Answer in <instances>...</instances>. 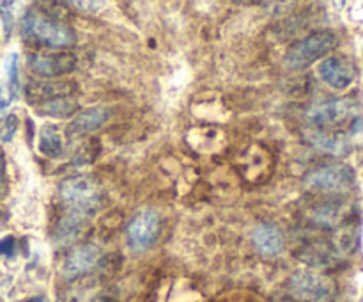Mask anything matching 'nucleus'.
<instances>
[{
    "label": "nucleus",
    "instance_id": "f257e3e1",
    "mask_svg": "<svg viewBox=\"0 0 363 302\" xmlns=\"http://www.w3.org/2000/svg\"><path fill=\"white\" fill-rule=\"evenodd\" d=\"M21 36L25 39H34L48 48H64L74 43L73 28L52 20L46 14L30 9L21 20Z\"/></svg>",
    "mask_w": 363,
    "mask_h": 302
},
{
    "label": "nucleus",
    "instance_id": "f03ea898",
    "mask_svg": "<svg viewBox=\"0 0 363 302\" xmlns=\"http://www.w3.org/2000/svg\"><path fill=\"white\" fill-rule=\"evenodd\" d=\"M337 45H339V38H337L335 32H312L307 38L293 43V45L287 48L286 57H284V64H286L289 70H303V68L311 66L312 63L321 59L323 55L332 52L333 48H337Z\"/></svg>",
    "mask_w": 363,
    "mask_h": 302
},
{
    "label": "nucleus",
    "instance_id": "7ed1b4c3",
    "mask_svg": "<svg viewBox=\"0 0 363 302\" xmlns=\"http://www.w3.org/2000/svg\"><path fill=\"white\" fill-rule=\"evenodd\" d=\"M357 180V173L347 163H332V166L319 167L305 176V187L315 192H337L350 190Z\"/></svg>",
    "mask_w": 363,
    "mask_h": 302
},
{
    "label": "nucleus",
    "instance_id": "20e7f679",
    "mask_svg": "<svg viewBox=\"0 0 363 302\" xmlns=\"http://www.w3.org/2000/svg\"><path fill=\"white\" fill-rule=\"evenodd\" d=\"M60 198L73 210H85V212L94 213L99 206L101 190L92 178L74 176L60 183Z\"/></svg>",
    "mask_w": 363,
    "mask_h": 302
},
{
    "label": "nucleus",
    "instance_id": "39448f33",
    "mask_svg": "<svg viewBox=\"0 0 363 302\" xmlns=\"http://www.w3.org/2000/svg\"><path fill=\"white\" fill-rule=\"evenodd\" d=\"M160 215L152 208L140 210L133 219L130 220L126 230L128 245L131 251L142 252L151 247L160 234Z\"/></svg>",
    "mask_w": 363,
    "mask_h": 302
},
{
    "label": "nucleus",
    "instance_id": "423d86ee",
    "mask_svg": "<svg viewBox=\"0 0 363 302\" xmlns=\"http://www.w3.org/2000/svg\"><path fill=\"white\" fill-rule=\"evenodd\" d=\"M294 295L305 301H323L333 293V281L312 270H296L289 279Z\"/></svg>",
    "mask_w": 363,
    "mask_h": 302
},
{
    "label": "nucleus",
    "instance_id": "0eeeda50",
    "mask_svg": "<svg viewBox=\"0 0 363 302\" xmlns=\"http://www.w3.org/2000/svg\"><path fill=\"white\" fill-rule=\"evenodd\" d=\"M357 102L353 98H337L311 107L307 119L315 126H335L353 116Z\"/></svg>",
    "mask_w": 363,
    "mask_h": 302
},
{
    "label": "nucleus",
    "instance_id": "6e6552de",
    "mask_svg": "<svg viewBox=\"0 0 363 302\" xmlns=\"http://www.w3.org/2000/svg\"><path fill=\"white\" fill-rule=\"evenodd\" d=\"M101 259V249L94 244H82L69 252L62 263V276L66 279H77L94 269Z\"/></svg>",
    "mask_w": 363,
    "mask_h": 302
},
{
    "label": "nucleus",
    "instance_id": "1a4fd4ad",
    "mask_svg": "<svg viewBox=\"0 0 363 302\" xmlns=\"http://www.w3.org/2000/svg\"><path fill=\"white\" fill-rule=\"evenodd\" d=\"M28 66L39 77H60L77 66V57L73 53H55V55H45V53H32L28 57Z\"/></svg>",
    "mask_w": 363,
    "mask_h": 302
},
{
    "label": "nucleus",
    "instance_id": "9d476101",
    "mask_svg": "<svg viewBox=\"0 0 363 302\" xmlns=\"http://www.w3.org/2000/svg\"><path fill=\"white\" fill-rule=\"evenodd\" d=\"M319 75L330 87L342 91L353 84L357 70H354L353 63H350L344 57H328L319 66Z\"/></svg>",
    "mask_w": 363,
    "mask_h": 302
},
{
    "label": "nucleus",
    "instance_id": "9b49d317",
    "mask_svg": "<svg viewBox=\"0 0 363 302\" xmlns=\"http://www.w3.org/2000/svg\"><path fill=\"white\" fill-rule=\"evenodd\" d=\"M92 212H85V210H69V213L62 217L59 220L55 227V233H53V240L57 245H69L74 240L82 237L85 233L89 226V220H91Z\"/></svg>",
    "mask_w": 363,
    "mask_h": 302
},
{
    "label": "nucleus",
    "instance_id": "f8f14e48",
    "mask_svg": "<svg viewBox=\"0 0 363 302\" xmlns=\"http://www.w3.org/2000/svg\"><path fill=\"white\" fill-rule=\"evenodd\" d=\"M108 117V110L105 107H91L87 110H82L77 117L69 121L66 128V135L69 139H80L87 134L98 130Z\"/></svg>",
    "mask_w": 363,
    "mask_h": 302
},
{
    "label": "nucleus",
    "instance_id": "ddd939ff",
    "mask_svg": "<svg viewBox=\"0 0 363 302\" xmlns=\"http://www.w3.org/2000/svg\"><path fill=\"white\" fill-rule=\"evenodd\" d=\"M71 91H74V84H69V82L39 80L27 85V99L30 103L39 102V105H41V103L52 102L57 98H67Z\"/></svg>",
    "mask_w": 363,
    "mask_h": 302
},
{
    "label": "nucleus",
    "instance_id": "4468645a",
    "mask_svg": "<svg viewBox=\"0 0 363 302\" xmlns=\"http://www.w3.org/2000/svg\"><path fill=\"white\" fill-rule=\"evenodd\" d=\"M255 249L264 256H277L284 249V234L273 224H259L252 231Z\"/></svg>",
    "mask_w": 363,
    "mask_h": 302
},
{
    "label": "nucleus",
    "instance_id": "2eb2a0df",
    "mask_svg": "<svg viewBox=\"0 0 363 302\" xmlns=\"http://www.w3.org/2000/svg\"><path fill=\"white\" fill-rule=\"evenodd\" d=\"M347 213H350L347 203L340 201V199H333V201H326L323 205L315 206L312 219H314L315 224L323 227H335L340 222H344Z\"/></svg>",
    "mask_w": 363,
    "mask_h": 302
},
{
    "label": "nucleus",
    "instance_id": "dca6fc26",
    "mask_svg": "<svg viewBox=\"0 0 363 302\" xmlns=\"http://www.w3.org/2000/svg\"><path fill=\"white\" fill-rule=\"evenodd\" d=\"M307 139L312 146L332 155H346L351 149V141L344 134H328V131H308Z\"/></svg>",
    "mask_w": 363,
    "mask_h": 302
},
{
    "label": "nucleus",
    "instance_id": "f3484780",
    "mask_svg": "<svg viewBox=\"0 0 363 302\" xmlns=\"http://www.w3.org/2000/svg\"><path fill=\"white\" fill-rule=\"evenodd\" d=\"M339 256L340 252L337 251L335 245L328 244V242H314V244H308L307 247L298 252V258L314 266H328Z\"/></svg>",
    "mask_w": 363,
    "mask_h": 302
},
{
    "label": "nucleus",
    "instance_id": "a211bd4d",
    "mask_svg": "<svg viewBox=\"0 0 363 302\" xmlns=\"http://www.w3.org/2000/svg\"><path fill=\"white\" fill-rule=\"evenodd\" d=\"M39 151L46 156H59L62 153V137H60L57 126L45 124L39 131Z\"/></svg>",
    "mask_w": 363,
    "mask_h": 302
},
{
    "label": "nucleus",
    "instance_id": "6ab92c4d",
    "mask_svg": "<svg viewBox=\"0 0 363 302\" xmlns=\"http://www.w3.org/2000/svg\"><path fill=\"white\" fill-rule=\"evenodd\" d=\"M78 110V103L73 98H57L52 102L41 103L38 107L39 116L46 117H69Z\"/></svg>",
    "mask_w": 363,
    "mask_h": 302
},
{
    "label": "nucleus",
    "instance_id": "aec40b11",
    "mask_svg": "<svg viewBox=\"0 0 363 302\" xmlns=\"http://www.w3.org/2000/svg\"><path fill=\"white\" fill-rule=\"evenodd\" d=\"M6 75H7V92L11 99L16 98L18 89H20V80H18V53L11 52L6 59Z\"/></svg>",
    "mask_w": 363,
    "mask_h": 302
},
{
    "label": "nucleus",
    "instance_id": "412c9836",
    "mask_svg": "<svg viewBox=\"0 0 363 302\" xmlns=\"http://www.w3.org/2000/svg\"><path fill=\"white\" fill-rule=\"evenodd\" d=\"M16 130H18V116L16 114H7V116L0 121V141L2 142L13 141Z\"/></svg>",
    "mask_w": 363,
    "mask_h": 302
},
{
    "label": "nucleus",
    "instance_id": "4be33fe9",
    "mask_svg": "<svg viewBox=\"0 0 363 302\" xmlns=\"http://www.w3.org/2000/svg\"><path fill=\"white\" fill-rule=\"evenodd\" d=\"M96 155H98V142L89 141V142H85L84 148H80L77 151L74 163H89L96 158Z\"/></svg>",
    "mask_w": 363,
    "mask_h": 302
},
{
    "label": "nucleus",
    "instance_id": "5701e85b",
    "mask_svg": "<svg viewBox=\"0 0 363 302\" xmlns=\"http://www.w3.org/2000/svg\"><path fill=\"white\" fill-rule=\"evenodd\" d=\"M0 16H2V25H4V34L6 38H9L11 31H13V2H0Z\"/></svg>",
    "mask_w": 363,
    "mask_h": 302
},
{
    "label": "nucleus",
    "instance_id": "b1692460",
    "mask_svg": "<svg viewBox=\"0 0 363 302\" xmlns=\"http://www.w3.org/2000/svg\"><path fill=\"white\" fill-rule=\"evenodd\" d=\"M7 192V169H6V156L0 149V198Z\"/></svg>",
    "mask_w": 363,
    "mask_h": 302
},
{
    "label": "nucleus",
    "instance_id": "393cba45",
    "mask_svg": "<svg viewBox=\"0 0 363 302\" xmlns=\"http://www.w3.org/2000/svg\"><path fill=\"white\" fill-rule=\"evenodd\" d=\"M14 245H16V240H14L13 234H7L0 240V254L2 256H13Z\"/></svg>",
    "mask_w": 363,
    "mask_h": 302
},
{
    "label": "nucleus",
    "instance_id": "a878e982",
    "mask_svg": "<svg viewBox=\"0 0 363 302\" xmlns=\"http://www.w3.org/2000/svg\"><path fill=\"white\" fill-rule=\"evenodd\" d=\"M27 302H43V298L41 297H34V298H30V301H27Z\"/></svg>",
    "mask_w": 363,
    "mask_h": 302
}]
</instances>
